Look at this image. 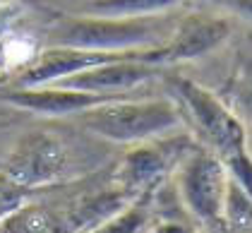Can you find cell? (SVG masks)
Returning <instances> with one entry per match:
<instances>
[{"mask_svg":"<svg viewBox=\"0 0 252 233\" xmlns=\"http://www.w3.org/2000/svg\"><path fill=\"white\" fill-rule=\"evenodd\" d=\"M173 27L161 17L144 20H103V17H70L48 34V46L77 48L92 53H147L166 46Z\"/></svg>","mask_w":252,"mask_h":233,"instance_id":"cell-1","label":"cell"},{"mask_svg":"<svg viewBox=\"0 0 252 233\" xmlns=\"http://www.w3.org/2000/svg\"><path fill=\"white\" fill-rule=\"evenodd\" d=\"M228 183L231 175L223 161L209 149L188 154L175 171V190L183 207L204 226L221 221Z\"/></svg>","mask_w":252,"mask_h":233,"instance_id":"cell-5","label":"cell"},{"mask_svg":"<svg viewBox=\"0 0 252 233\" xmlns=\"http://www.w3.org/2000/svg\"><path fill=\"white\" fill-rule=\"evenodd\" d=\"M72 152L53 133H27L20 135L15 147L7 152L0 173L22 190L48 188L72 178Z\"/></svg>","mask_w":252,"mask_h":233,"instance_id":"cell-4","label":"cell"},{"mask_svg":"<svg viewBox=\"0 0 252 233\" xmlns=\"http://www.w3.org/2000/svg\"><path fill=\"white\" fill-rule=\"evenodd\" d=\"M154 233H192L180 221H158L154 226Z\"/></svg>","mask_w":252,"mask_h":233,"instance_id":"cell-17","label":"cell"},{"mask_svg":"<svg viewBox=\"0 0 252 233\" xmlns=\"http://www.w3.org/2000/svg\"><path fill=\"white\" fill-rule=\"evenodd\" d=\"M173 89L183 108L180 113L188 116L194 128V135L207 144L209 152H214L223 164L250 154L245 123L235 116V111L223 99L185 77L175 79Z\"/></svg>","mask_w":252,"mask_h":233,"instance_id":"cell-3","label":"cell"},{"mask_svg":"<svg viewBox=\"0 0 252 233\" xmlns=\"http://www.w3.org/2000/svg\"><path fill=\"white\" fill-rule=\"evenodd\" d=\"M221 221H226L233 231H250L252 229V197L233 180L228 183V190H226Z\"/></svg>","mask_w":252,"mask_h":233,"instance_id":"cell-13","label":"cell"},{"mask_svg":"<svg viewBox=\"0 0 252 233\" xmlns=\"http://www.w3.org/2000/svg\"><path fill=\"white\" fill-rule=\"evenodd\" d=\"M233 34V20L226 15L194 12L173 24V34L166 46L156 48L152 60L156 67L199 60L219 51Z\"/></svg>","mask_w":252,"mask_h":233,"instance_id":"cell-6","label":"cell"},{"mask_svg":"<svg viewBox=\"0 0 252 233\" xmlns=\"http://www.w3.org/2000/svg\"><path fill=\"white\" fill-rule=\"evenodd\" d=\"M168 168H171V161L161 147H156L154 142L137 144L125 154L118 168V190L125 197L147 193L168 173Z\"/></svg>","mask_w":252,"mask_h":233,"instance_id":"cell-9","label":"cell"},{"mask_svg":"<svg viewBox=\"0 0 252 233\" xmlns=\"http://www.w3.org/2000/svg\"><path fill=\"white\" fill-rule=\"evenodd\" d=\"M221 99L243 123H252V58H245L235 67Z\"/></svg>","mask_w":252,"mask_h":233,"instance_id":"cell-12","label":"cell"},{"mask_svg":"<svg viewBox=\"0 0 252 233\" xmlns=\"http://www.w3.org/2000/svg\"><path fill=\"white\" fill-rule=\"evenodd\" d=\"M118 97H96L63 87H39V89H7L0 94V101L48 118H79L82 113L96 108L101 103Z\"/></svg>","mask_w":252,"mask_h":233,"instance_id":"cell-8","label":"cell"},{"mask_svg":"<svg viewBox=\"0 0 252 233\" xmlns=\"http://www.w3.org/2000/svg\"><path fill=\"white\" fill-rule=\"evenodd\" d=\"M0 2H7V0H0Z\"/></svg>","mask_w":252,"mask_h":233,"instance_id":"cell-18","label":"cell"},{"mask_svg":"<svg viewBox=\"0 0 252 233\" xmlns=\"http://www.w3.org/2000/svg\"><path fill=\"white\" fill-rule=\"evenodd\" d=\"M22 204H27V202H24V190L0 173V221H2L7 214L20 209Z\"/></svg>","mask_w":252,"mask_h":233,"instance_id":"cell-15","label":"cell"},{"mask_svg":"<svg viewBox=\"0 0 252 233\" xmlns=\"http://www.w3.org/2000/svg\"><path fill=\"white\" fill-rule=\"evenodd\" d=\"M154 51L147 53H132L125 58L111 60L96 67H89L84 72H77L72 77L63 79L53 87L63 89H75L84 94H96V97H120L123 92H130L147 79H154L158 75V67L154 65Z\"/></svg>","mask_w":252,"mask_h":233,"instance_id":"cell-7","label":"cell"},{"mask_svg":"<svg viewBox=\"0 0 252 233\" xmlns=\"http://www.w3.org/2000/svg\"><path fill=\"white\" fill-rule=\"evenodd\" d=\"M202 2L214 5L226 17H238V20L252 22V0H202Z\"/></svg>","mask_w":252,"mask_h":233,"instance_id":"cell-16","label":"cell"},{"mask_svg":"<svg viewBox=\"0 0 252 233\" xmlns=\"http://www.w3.org/2000/svg\"><path fill=\"white\" fill-rule=\"evenodd\" d=\"M144 226H147V212L142 207L130 204L123 212H118L116 216L106 219L103 224L89 229L87 233H142Z\"/></svg>","mask_w":252,"mask_h":233,"instance_id":"cell-14","label":"cell"},{"mask_svg":"<svg viewBox=\"0 0 252 233\" xmlns=\"http://www.w3.org/2000/svg\"><path fill=\"white\" fill-rule=\"evenodd\" d=\"M87 133L116 144H147L180 125V108L171 99H111L79 116Z\"/></svg>","mask_w":252,"mask_h":233,"instance_id":"cell-2","label":"cell"},{"mask_svg":"<svg viewBox=\"0 0 252 233\" xmlns=\"http://www.w3.org/2000/svg\"><path fill=\"white\" fill-rule=\"evenodd\" d=\"M183 0H75L70 15L103 20H144L161 17Z\"/></svg>","mask_w":252,"mask_h":233,"instance_id":"cell-10","label":"cell"},{"mask_svg":"<svg viewBox=\"0 0 252 233\" xmlns=\"http://www.w3.org/2000/svg\"><path fill=\"white\" fill-rule=\"evenodd\" d=\"M0 233H75V226L46 207L22 204L0 221Z\"/></svg>","mask_w":252,"mask_h":233,"instance_id":"cell-11","label":"cell"}]
</instances>
